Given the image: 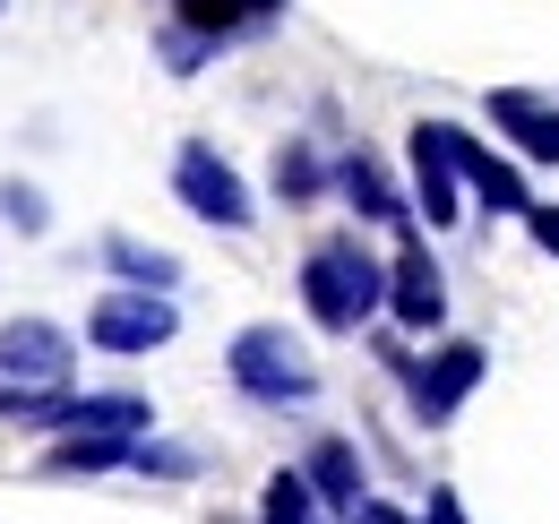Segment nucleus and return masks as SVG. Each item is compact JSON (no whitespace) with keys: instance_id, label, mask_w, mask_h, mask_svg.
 <instances>
[{"instance_id":"20","label":"nucleus","mask_w":559,"mask_h":524,"mask_svg":"<svg viewBox=\"0 0 559 524\" xmlns=\"http://www.w3.org/2000/svg\"><path fill=\"white\" fill-rule=\"evenodd\" d=\"M0 215H9L17 233H44V224H52V206H44L35 181H0Z\"/></svg>"},{"instance_id":"18","label":"nucleus","mask_w":559,"mask_h":524,"mask_svg":"<svg viewBox=\"0 0 559 524\" xmlns=\"http://www.w3.org/2000/svg\"><path fill=\"white\" fill-rule=\"evenodd\" d=\"M319 190H328L319 155H310V146H276V198H284V206H310Z\"/></svg>"},{"instance_id":"12","label":"nucleus","mask_w":559,"mask_h":524,"mask_svg":"<svg viewBox=\"0 0 559 524\" xmlns=\"http://www.w3.org/2000/svg\"><path fill=\"white\" fill-rule=\"evenodd\" d=\"M448 146H456V172H465V190L483 198L490 215H525V206H534L525 172H516L508 155H490V146H483L474 130H456V121H448Z\"/></svg>"},{"instance_id":"19","label":"nucleus","mask_w":559,"mask_h":524,"mask_svg":"<svg viewBox=\"0 0 559 524\" xmlns=\"http://www.w3.org/2000/svg\"><path fill=\"white\" fill-rule=\"evenodd\" d=\"M130 473H146V481H190V473H199V456H190L181 439H155V430H146L139 456H130Z\"/></svg>"},{"instance_id":"3","label":"nucleus","mask_w":559,"mask_h":524,"mask_svg":"<svg viewBox=\"0 0 559 524\" xmlns=\"http://www.w3.org/2000/svg\"><path fill=\"white\" fill-rule=\"evenodd\" d=\"M379 361L405 379V413H414L421 430H448L456 413H465V395L490 379V353L474 344V335H456V344H439V353H405V344H379Z\"/></svg>"},{"instance_id":"16","label":"nucleus","mask_w":559,"mask_h":524,"mask_svg":"<svg viewBox=\"0 0 559 524\" xmlns=\"http://www.w3.org/2000/svg\"><path fill=\"white\" fill-rule=\"evenodd\" d=\"M104 266H112L121 284H146V293H173V284H181V259L155 250V241H139V233H104Z\"/></svg>"},{"instance_id":"14","label":"nucleus","mask_w":559,"mask_h":524,"mask_svg":"<svg viewBox=\"0 0 559 524\" xmlns=\"http://www.w3.org/2000/svg\"><path fill=\"white\" fill-rule=\"evenodd\" d=\"M173 17H181L190 35H207L215 52H224L233 35H250V26H267V17H284V0H173Z\"/></svg>"},{"instance_id":"9","label":"nucleus","mask_w":559,"mask_h":524,"mask_svg":"<svg viewBox=\"0 0 559 524\" xmlns=\"http://www.w3.org/2000/svg\"><path fill=\"white\" fill-rule=\"evenodd\" d=\"M405 155H414V206L430 215V233H448L456 215H465V172H456V146H448V121H414L405 138Z\"/></svg>"},{"instance_id":"22","label":"nucleus","mask_w":559,"mask_h":524,"mask_svg":"<svg viewBox=\"0 0 559 524\" xmlns=\"http://www.w3.org/2000/svg\"><path fill=\"white\" fill-rule=\"evenodd\" d=\"M421 524H474V516H465V499L439 481V490H430V516H421Z\"/></svg>"},{"instance_id":"6","label":"nucleus","mask_w":559,"mask_h":524,"mask_svg":"<svg viewBox=\"0 0 559 524\" xmlns=\"http://www.w3.org/2000/svg\"><path fill=\"white\" fill-rule=\"evenodd\" d=\"M173 198H181L199 224H215V233H250V224H259V198H250V181H241V172H233L215 146H199V138L173 155Z\"/></svg>"},{"instance_id":"11","label":"nucleus","mask_w":559,"mask_h":524,"mask_svg":"<svg viewBox=\"0 0 559 524\" xmlns=\"http://www.w3.org/2000/svg\"><path fill=\"white\" fill-rule=\"evenodd\" d=\"M490 130L534 164H559V104L534 86H490Z\"/></svg>"},{"instance_id":"15","label":"nucleus","mask_w":559,"mask_h":524,"mask_svg":"<svg viewBox=\"0 0 559 524\" xmlns=\"http://www.w3.org/2000/svg\"><path fill=\"white\" fill-rule=\"evenodd\" d=\"M301 473H310V490H319L336 516H361V456H353V439H319V448L301 456Z\"/></svg>"},{"instance_id":"2","label":"nucleus","mask_w":559,"mask_h":524,"mask_svg":"<svg viewBox=\"0 0 559 524\" xmlns=\"http://www.w3.org/2000/svg\"><path fill=\"white\" fill-rule=\"evenodd\" d=\"M78 370V335L52 327V319H9L0 327V421H26L35 404L70 395Z\"/></svg>"},{"instance_id":"8","label":"nucleus","mask_w":559,"mask_h":524,"mask_svg":"<svg viewBox=\"0 0 559 524\" xmlns=\"http://www.w3.org/2000/svg\"><path fill=\"white\" fill-rule=\"evenodd\" d=\"M35 430H52V439H70V430H121V439H146L155 430V404L146 395H130V388H104V395H52V404H35L26 413Z\"/></svg>"},{"instance_id":"21","label":"nucleus","mask_w":559,"mask_h":524,"mask_svg":"<svg viewBox=\"0 0 559 524\" xmlns=\"http://www.w3.org/2000/svg\"><path fill=\"white\" fill-rule=\"evenodd\" d=\"M525 233H534V241L559 259V206H543V198H534V206H525Z\"/></svg>"},{"instance_id":"4","label":"nucleus","mask_w":559,"mask_h":524,"mask_svg":"<svg viewBox=\"0 0 559 524\" xmlns=\"http://www.w3.org/2000/svg\"><path fill=\"white\" fill-rule=\"evenodd\" d=\"M224 379L250 395V404L293 413V404L319 395V361H310V344H301L293 327H241L233 344H224Z\"/></svg>"},{"instance_id":"17","label":"nucleus","mask_w":559,"mask_h":524,"mask_svg":"<svg viewBox=\"0 0 559 524\" xmlns=\"http://www.w3.org/2000/svg\"><path fill=\"white\" fill-rule=\"evenodd\" d=\"M319 490H310V473L301 464H284V473H267V490H259V524H319Z\"/></svg>"},{"instance_id":"5","label":"nucleus","mask_w":559,"mask_h":524,"mask_svg":"<svg viewBox=\"0 0 559 524\" xmlns=\"http://www.w3.org/2000/svg\"><path fill=\"white\" fill-rule=\"evenodd\" d=\"M181 335V310L173 293H146V284H112L95 310H86V344L112 353V361H139V353H164Z\"/></svg>"},{"instance_id":"1","label":"nucleus","mask_w":559,"mask_h":524,"mask_svg":"<svg viewBox=\"0 0 559 524\" xmlns=\"http://www.w3.org/2000/svg\"><path fill=\"white\" fill-rule=\"evenodd\" d=\"M301 310L328 335H361L379 310H388V266L361 250V233H336L301 259Z\"/></svg>"},{"instance_id":"7","label":"nucleus","mask_w":559,"mask_h":524,"mask_svg":"<svg viewBox=\"0 0 559 524\" xmlns=\"http://www.w3.org/2000/svg\"><path fill=\"white\" fill-rule=\"evenodd\" d=\"M388 319L405 335H439V319H448V275H439V259H430L421 233H396V259H388Z\"/></svg>"},{"instance_id":"24","label":"nucleus","mask_w":559,"mask_h":524,"mask_svg":"<svg viewBox=\"0 0 559 524\" xmlns=\"http://www.w3.org/2000/svg\"><path fill=\"white\" fill-rule=\"evenodd\" d=\"M336 524H361V516H336Z\"/></svg>"},{"instance_id":"10","label":"nucleus","mask_w":559,"mask_h":524,"mask_svg":"<svg viewBox=\"0 0 559 524\" xmlns=\"http://www.w3.org/2000/svg\"><path fill=\"white\" fill-rule=\"evenodd\" d=\"M336 190H345V206L361 215V224H388V233H414V215H421L414 198L388 181V164H379L370 146H353L345 164H336Z\"/></svg>"},{"instance_id":"13","label":"nucleus","mask_w":559,"mask_h":524,"mask_svg":"<svg viewBox=\"0 0 559 524\" xmlns=\"http://www.w3.org/2000/svg\"><path fill=\"white\" fill-rule=\"evenodd\" d=\"M130 456H139V439H121V430H70V439H52L44 473L52 481H86V473H130Z\"/></svg>"},{"instance_id":"23","label":"nucleus","mask_w":559,"mask_h":524,"mask_svg":"<svg viewBox=\"0 0 559 524\" xmlns=\"http://www.w3.org/2000/svg\"><path fill=\"white\" fill-rule=\"evenodd\" d=\"M361 524H414V516H405L396 499H361Z\"/></svg>"}]
</instances>
